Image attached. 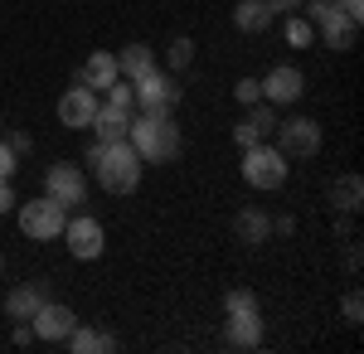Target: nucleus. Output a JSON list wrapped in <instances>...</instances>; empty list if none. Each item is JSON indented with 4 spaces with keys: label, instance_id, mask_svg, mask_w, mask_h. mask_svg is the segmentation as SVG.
Masks as SVG:
<instances>
[{
    "label": "nucleus",
    "instance_id": "20e7f679",
    "mask_svg": "<svg viewBox=\"0 0 364 354\" xmlns=\"http://www.w3.org/2000/svg\"><path fill=\"white\" fill-rule=\"evenodd\" d=\"M243 180L252 190H282L287 185V156L277 146H267V141L243 146Z\"/></svg>",
    "mask_w": 364,
    "mask_h": 354
},
{
    "label": "nucleus",
    "instance_id": "ddd939ff",
    "mask_svg": "<svg viewBox=\"0 0 364 354\" xmlns=\"http://www.w3.org/2000/svg\"><path fill=\"white\" fill-rule=\"evenodd\" d=\"M306 92V78H301V68H291V63H277V68H267V78H262V102H272V107H287V102H296Z\"/></svg>",
    "mask_w": 364,
    "mask_h": 354
},
{
    "label": "nucleus",
    "instance_id": "7ed1b4c3",
    "mask_svg": "<svg viewBox=\"0 0 364 354\" xmlns=\"http://www.w3.org/2000/svg\"><path fill=\"white\" fill-rule=\"evenodd\" d=\"M20 209V204H15ZM63 223H68V209L49 199V194H39V199H25V209H20V233L34 238V243H54L63 238Z\"/></svg>",
    "mask_w": 364,
    "mask_h": 354
},
{
    "label": "nucleus",
    "instance_id": "473e14b6",
    "mask_svg": "<svg viewBox=\"0 0 364 354\" xmlns=\"http://www.w3.org/2000/svg\"><path fill=\"white\" fill-rule=\"evenodd\" d=\"M272 233H282V238H291V233H296V218H291V214L272 218Z\"/></svg>",
    "mask_w": 364,
    "mask_h": 354
},
{
    "label": "nucleus",
    "instance_id": "dca6fc26",
    "mask_svg": "<svg viewBox=\"0 0 364 354\" xmlns=\"http://www.w3.org/2000/svg\"><path fill=\"white\" fill-rule=\"evenodd\" d=\"M151 68H161V63H156V49H151V44H127V49L117 54V73H122L127 82L146 78Z\"/></svg>",
    "mask_w": 364,
    "mask_h": 354
},
{
    "label": "nucleus",
    "instance_id": "a878e982",
    "mask_svg": "<svg viewBox=\"0 0 364 354\" xmlns=\"http://www.w3.org/2000/svg\"><path fill=\"white\" fill-rule=\"evenodd\" d=\"M233 102H238V107L262 102V82H257V78H238V87H233Z\"/></svg>",
    "mask_w": 364,
    "mask_h": 354
},
{
    "label": "nucleus",
    "instance_id": "a211bd4d",
    "mask_svg": "<svg viewBox=\"0 0 364 354\" xmlns=\"http://www.w3.org/2000/svg\"><path fill=\"white\" fill-rule=\"evenodd\" d=\"M272 20H277V15H272L267 0H238V5H233V25L243 29V34H262Z\"/></svg>",
    "mask_w": 364,
    "mask_h": 354
},
{
    "label": "nucleus",
    "instance_id": "f03ea898",
    "mask_svg": "<svg viewBox=\"0 0 364 354\" xmlns=\"http://www.w3.org/2000/svg\"><path fill=\"white\" fill-rule=\"evenodd\" d=\"M92 175H97V185L107 194H132L141 190V156L136 146L122 136V141H107L102 151H97V161H92Z\"/></svg>",
    "mask_w": 364,
    "mask_h": 354
},
{
    "label": "nucleus",
    "instance_id": "412c9836",
    "mask_svg": "<svg viewBox=\"0 0 364 354\" xmlns=\"http://www.w3.org/2000/svg\"><path fill=\"white\" fill-rule=\"evenodd\" d=\"M127 127H132V112H112L97 102V117H92V132H97V141L107 146V141H122L127 136Z\"/></svg>",
    "mask_w": 364,
    "mask_h": 354
},
{
    "label": "nucleus",
    "instance_id": "4468645a",
    "mask_svg": "<svg viewBox=\"0 0 364 354\" xmlns=\"http://www.w3.org/2000/svg\"><path fill=\"white\" fill-rule=\"evenodd\" d=\"M117 78H122V73H117V54H107V49H97V54H87V63L78 68V82H83V87H92V92H102V87H112Z\"/></svg>",
    "mask_w": 364,
    "mask_h": 354
},
{
    "label": "nucleus",
    "instance_id": "f3484780",
    "mask_svg": "<svg viewBox=\"0 0 364 354\" xmlns=\"http://www.w3.org/2000/svg\"><path fill=\"white\" fill-rule=\"evenodd\" d=\"M233 233H238V243L257 247V243H267V238H272V218L262 214V209H238V218H233Z\"/></svg>",
    "mask_w": 364,
    "mask_h": 354
},
{
    "label": "nucleus",
    "instance_id": "4be33fe9",
    "mask_svg": "<svg viewBox=\"0 0 364 354\" xmlns=\"http://www.w3.org/2000/svg\"><path fill=\"white\" fill-rule=\"evenodd\" d=\"M282 39H287L291 49H311V44H316V25L301 20V15H282Z\"/></svg>",
    "mask_w": 364,
    "mask_h": 354
},
{
    "label": "nucleus",
    "instance_id": "423d86ee",
    "mask_svg": "<svg viewBox=\"0 0 364 354\" xmlns=\"http://www.w3.org/2000/svg\"><path fill=\"white\" fill-rule=\"evenodd\" d=\"M272 132H277V151L287 161H291V156H296V161H311V156L321 151V122H316V117H287Z\"/></svg>",
    "mask_w": 364,
    "mask_h": 354
},
{
    "label": "nucleus",
    "instance_id": "b1692460",
    "mask_svg": "<svg viewBox=\"0 0 364 354\" xmlns=\"http://www.w3.org/2000/svg\"><path fill=\"white\" fill-rule=\"evenodd\" d=\"M190 63H195V39H185V34H180V39L166 49V68H170V73H185Z\"/></svg>",
    "mask_w": 364,
    "mask_h": 354
},
{
    "label": "nucleus",
    "instance_id": "aec40b11",
    "mask_svg": "<svg viewBox=\"0 0 364 354\" xmlns=\"http://www.w3.org/2000/svg\"><path fill=\"white\" fill-rule=\"evenodd\" d=\"M73 354H112L117 350V335H107V330H87V326H73V335L63 340Z\"/></svg>",
    "mask_w": 364,
    "mask_h": 354
},
{
    "label": "nucleus",
    "instance_id": "5701e85b",
    "mask_svg": "<svg viewBox=\"0 0 364 354\" xmlns=\"http://www.w3.org/2000/svg\"><path fill=\"white\" fill-rule=\"evenodd\" d=\"M97 102H102V107H112V112H136V92H132V82H127V78H117L112 87H102V92H97Z\"/></svg>",
    "mask_w": 364,
    "mask_h": 354
},
{
    "label": "nucleus",
    "instance_id": "f704fd0d",
    "mask_svg": "<svg viewBox=\"0 0 364 354\" xmlns=\"http://www.w3.org/2000/svg\"><path fill=\"white\" fill-rule=\"evenodd\" d=\"M0 136H5V117H0Z\"/></svg>",
    "mask_w": 364,
    "mask_h": 354
},
{
    "label": "nucleus",
    "instance_id": "bb28decb",
    "mask_svg": "<svg viewBox=\"0 0 364 354\" xmlns=\"http://www.w3.org/2000/svg\"><path fill=\"white\" fill-rule=\"evenodd\" d=\"M233 141H238V146H257V141H262V136H257V127H252L248 117H243V122L233 127Z\"/></svg>",
    "mask_w": 364,
    "mask_h": 354
},
{
    "label": "nucleus",
    "instance_id": "2f4dec72",
    "mask_svg": "<svg viewBox=\"0 0 364 354\" xmlns=\"http://www.w3.org/2000/svg\"><path fill=\"white\" fill-rule=\"evenodd\" d=\"M336 5L345 10V20H355V25L364 20V0H336Z\"/></svg>",
    "mask_w": 364,
    "mask_h": 354
},
{
    "label": "nucleus",
    "instance_id": "cd10ccee",
    "mask_svg": "<svg viewBox=\"0 0 364 354\" xmlns=\"http://www.w3.org/2000/svg\"><path fill=\"white\" fill-rule=\"evenodd\" d=\"M15 165H20V156L10 151V141H0V180H10V175H15Z\"/></svg>",
    "mask_w": 364,
    "mask_h": 354
},
{
    "label": "nucleus",
    "instance_id": "c756f323",
    "mask_svg": "<svg viewBox=\"0 0 364 354\" xmlns=\"http://www.w3.org/2000/svg\"><path fill=\"white\" fill-rule=\"evenodd\" d=\"M267 5H272V15H301V5H306V0H267Z\"/></svg>",
    "mask_w": 364,
    "mask_h": 354
},
{
    "label": "nucleus",
    "instance_id": "6ab92c4d",
    "mask_svg": "<svg viewBox=\"0 0 364 354\" xmlns=\"http://www.w3.org/2000/svg\"><path fill=\"white\" fill-rule=\"evenodd\" d=\"M360 204H364V180L360 175H340L331 185V209L336 214H360Z\"/></svg>",
    "mask_w": 364,
    "mask_h": 354
},
{
    "label": "nucleus",
    "instance_id": "0eeeda50",
    "mask_svg": "<svg viewBox=\"0 0 364 354\" xmlns=\"http://www.w3.org/2000/svg\"><path fill=\"white\" fill-rule=\"evenodd\" d=\"M132 92H136V112H170L180 102V78L170 73V68H151L146 78L132 82Z\"/></svg>",
    "mask_w": 364,
    "mask_h": 354
},
{
    "label": "nucleus",
    "instance_id": "c85d7f7f",
    "mask_svg": "<svg viewBox=\"0 0 364 354\" xmlns=\"http://www.w3.org/2000/svg\"><path fill=\"white\" fill-rule=\"evenodd\" d=\"M345 321H350V326H360V321H364V301H360V291H350V296H345Z\"/></svg>",
    "mask_w": 364,
    "mask_h": 354
},
{
    "label": "nucleus",
    "instance_id": "72a5a7b5",
    "mask_svg": "<svg viewBox=\"0 0 364 354\" xmlns=\"http://www.w3.org/2000/svg\"><path fill=\"white\" fill-rule=\"evenodd\" d=\"M10 151H15V156H29V151H34V141H29L25 132H15V136H10Z\"/></svg>",
    "mask_w": 364,
    "mask_h": 354
},
{
    "label": "nucleus",
    "instance_id": "39448f33",
    "mask_svg": "<svg viewBox=\"0 0 364 354\" xmlns=\"http://www.w3.org/2000/svg\"><path fill=\"white\" fill-rule=\"evenodd\" d=\"M63 243H68V252L78 262H97L107 252V228H102V218H92V214H73L63 223Z\"/></svg>",
    "mask_w": 364,
    "mask_h": 354
},
{
    "label": "nucleus",
    "instance_id": "f257e3e1",
    "mask_svg": "<svg viewBox=\"0 0 364 354\" xmlns=\"http://www.w3.org/2000/svg\"><path fill=\"white\" fill-rule=\"evenodd\" d=\"M127 141L136 146L141 165H170L180 156V146H185V136H180V127H175L170 112H161V117L156 112H132Z\"/></svg>",
    "mask_w": 364,
    "mask_h": 354
},
{
    "label": "nucleus",
    "instance_id": "9b49d317",
    "mask_svg": "<svg viewBox=\"0 0 364 354\" xmlns=\"http://www.w3.org/2000/svg\"><path fill=\"white\" fill-rule=\"evenodd\" d=\"M92 117H97V92L83 87V82H73V87L58 97V122H63L68 132H87Z\"/></svg>",
    "mask_w": 364,
    "mask_h": 354
},
{
    "label": "nucleus",
    "instance_id": "f8f14e48",
    "mask_svg": "<svg viewBox=\"0 0 364 354\" xmlns=\"http://www.w3.org/2000/svg\"><path fill=\"white\" fill-rule=\"evenodd\" d=\"M311 25H316V39H321L326 49H350V44H355V34H360V25H355V20H345V10H340L336 0H331Z\"/></svg>",
    "mask_w": 364,
    "mask_h": 354
},
{
    "label": "nucleus",
    "instance_id": "7c9ffc66",
    "mask_svg": "<svg viewBox=\"0 0 364 354\" xmlns=\"http://www.w3.org/2000/svg\"><path fill=\"white\" fill-rule=\"evenodd\" d=\"M0 214H15V185L0 180Z\"/></svg>",
    "mask_w": 364,
    "mask_h": 354
},
{
    "label": "nucleus",
    "instance_id": "1a4fd4ad",
    "mask_svg": "<svg viewBox=\"0 0 364 354\" xmlns=\"http://www.w3.org/2000/svg\"><path fill=\"white\" fill-rule=\"evenodd\" d=\"M78 326V316H73V306H63V301H44L34 316H29V330H34V340H49V345H63L68 335Z\"/></svg>",
    "mask_w": 364,
    "mask_h": 354
},
{
    "label": "nucleus",
    "instance_id": "c9c22d12",
    "mask_svg": "<svg viewBox=\"0 0 364 354\" xmlns=\"http://www.w3.org/2000/svg\"><path fill=\"white\" fill-rule=\"evenodd\" d=\"M0 272H5V252H0Z\"/></svg>",
    "mask_w": 364,
    "mask_h": 354
},
{
    "label": "nucleus",
    "instance_id": "393cba45",
    "mask_svg": "<svg viewBox=\"0 0 364 354\" xmlns=\"http://www.w3.org/2000/svg\"><path fill=\"white\" fill-rule=\"evenodd\" d=\"M248 122L257 127V136L267 141V136H272V127H277V107H272V102H252V107H248Z\"/></svg>",
    "mask_w": 364,
    "mask_h": 354
},
{
    "label": "nucleus",
    "instance_id": "9d476101",
    "mask_svg": "<svg viewBox=\"0 0 364 354\" xmlns=\"http://www.w3.org/2000/svg\"><path fill=\"white\" fill-rule=\"evenodd\" d=\"M224 340L233 350H257L262 345V311L257 306H228L224 311Z\"/></svg>",
    "mask_w": 364,
    "mask_h": 354
},
{
    "label": "nucleus",
    "instance_id": "6e6552de",
    "mask_svg": "<svg viewBox=\"0 0 364 354\" xmlns=\"http://www.w3.org/2000/svg\"><path fill=\"white\" fill-rule=\"evenodd\" d=\"M44 194H49V199H58L63 209H83V199H87V175H83L73 161H54L49 170H44Z\"/></svg>",
    "mask_w": 364,
    "mask_h": 354
},
{
    "label": "nucleus",
    "instance_id": "2eb2a0df",
    "mask_svg": "<svg viewBox=\"0 0 364 354\" xmlns=\"http://www.w3.org/2000/svg\"><path fill=\"white\" fill-rule=\"evenodd\" d=\"M44 301H49L44 296V281H20V286L5 296V316H10V321H29Z\"/></svg>",
    "mask_w": 364,
    "mask_h": 354
}]
</instances>
